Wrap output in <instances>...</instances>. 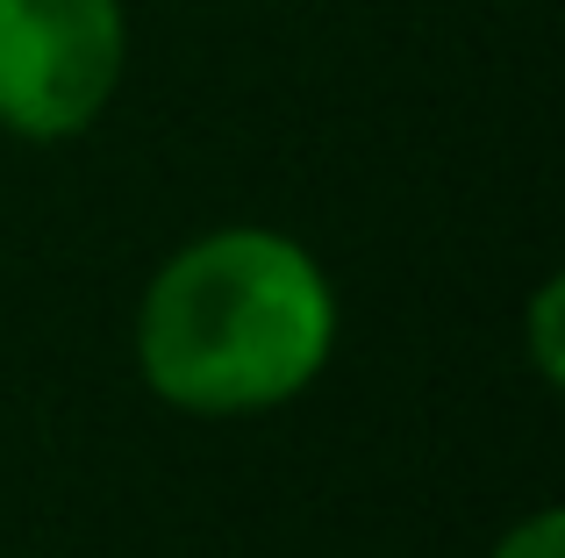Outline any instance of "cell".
Listing matches in <instances>:
<instances>
[{"mask_svg":"<svg viewBox=\"0 0 565 558\" xmlns=\"http://www.w3.org/2000/svg\"><path fill=\"white\" fill-rule=\"evenodd\" d=\"M337 322V279L301 237L230 223L143 279L129 344L143 387L180 416H265L330 373Z\"/></svg>","mask_w":565,"mask_h":558,"instance_id":"1","label":"cell"},{"mask_svg":"<svg viewBox=\"0 0 565 558\" xmlns=\"http://www.w3.org/2000/svg\"><path fill=\"white\" fill-rule=\"evenodd\" d=\"M129 72L122 0H0V129L72 143L115 108Z\"/></svg>","mask_w":565,"mask_h":558,"instance_id":"2","label":"cell"},{"mask_svg":"<svg viewBox=\"0 0 565 558\" xmlns=\"http://www.w3.org/2000/svg\"><path fill=\"white\" fill-rule=\"evenodd\" d=\"M558 330H565V279H544V287L530 293V365H537L544 387H558V379H565Z\"/></svg>","mask_w":565,"mask_h":558,"instance_id":"3","label":"cell"},{"mask_svg":"<svg viewBox=\"0 0 565 558\" xmlns=\"http://www.w3.org/2000/svg\"><path fill=\"white\" fill-rule=\"evenodd\" d=\"M487 558H565V516L558 508H530L523 523H509V530L494 537Z\"/></svg>","mask_w":565,"mask_h":558,"instance_id":"4","label":"cell"}]
</instances>
